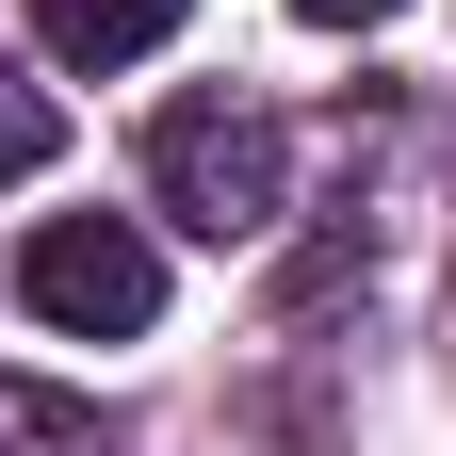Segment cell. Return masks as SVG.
<instances>
[{
	"instance_id": "cell-5",
	"label": "cell",
	"mask_w": 456,
	"mask_h": 456,
	"mask_svg": "<svg viewBox=\"0 0 456 456\" xmlns=\"http://www.w3.org/2000/svg\"><path fill=\"white\" fill-rule=\"evenodd\" d=\"M0 440H17V456H98V440H82V408H33V391L0 408Z\"/></svg>"
},
{
	"instance_id": "cell-1",
	"label": "cell",
	"mask_w": 456,
	"mask_h": 456,
	"mask_svg": "<svg viewBox=\"0 0 456 456\" xmlns=\"http://www.w3.org/2000/svg\"><path fill=\"white\" fill-rule=\"evenodd\" d=\"M147 196L196 228V245H261L277 212H294V147H277V114H228V98H180L147 131Z\"/></svg>"
},
{
	"instance_id": "cell-4",
	"label": "cell",
	"mask_w": 456,
	"mask_h": 456,
	"mask_svg": "<svg viewBox=\"0 0 456 456\" xmlns=\"http://www.w3.org/2000/svg\"><path fill=\"white\" fill-rule=\"evenodd\" d=\"M49 147H66V98H49L33 66H0V180H33Z\"/></svg>"
},
{
	"instance_id": "cell-3",
	"label": "cell",
	"mask_w": 456,
	"mask_h": 456,
	"mask_svg": "<svg viewBox=\"0 0 456 456\" xmlns=\"http://www.w3.org/2000/svg\"><path fill=\"white\" fill-rule=\"evenodd\" d=\"M33 33L66 49V66H131V49L180 33V0H33Z\"/></svg>"
},
{
	"instance_id": "cell-2",
	"label": "cell",
	"mask_w": 456,
	"mask_h": 456,
	"mask_svg": "<svg viewBox=\"0 0 456 456\" xmlns=\"http://www.w3.org/2000/svg\"><path fill=\"white\" fill-rule=\"evenodd\" d=\"M17 294H33V326H66V342H147L163 326V245L131 212H49L33 261H17Z\"/></svg>"
},
{
	"instance_id": "cell-6",
	"label": "cell",
	"mask_w": 456,
	"mask_h": 456,
	"mask_svg": "<svg viewBox=\"0 0 456 456\" xmlns=\"http://www.w3.org/2000/svg\"><path fill=\"white\" fill-rule=\"evenodd\" d=\"M294 17H310V33H375L391 0H294Z\"/></svg>"
}]
</instances>
